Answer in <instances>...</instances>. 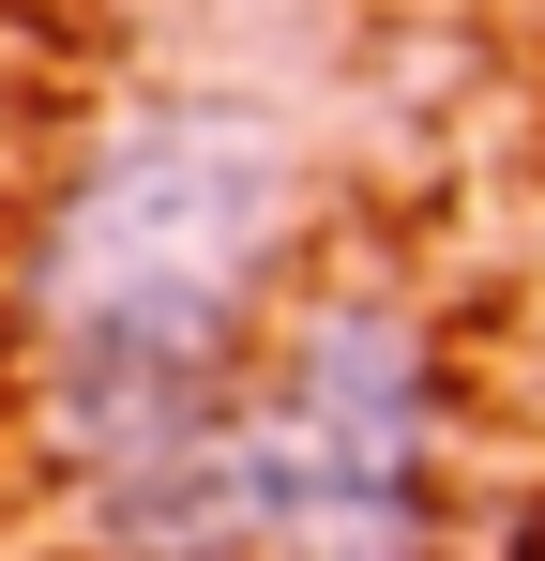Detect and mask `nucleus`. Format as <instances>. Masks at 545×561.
Returning a JSON list of instances; mask_svg holds the SVG:
<instances>
[{"instance_id": "f257e3e1", "label": "nucleus", "mask_w": 545, "mask_h": 561, "mask_svg": "<svg viewBox=\"0 0 545 561\" xmlns=\"http://www.w3.org/2000/svg\"><path fill=\"white\" fill-rule=\"evenodd\" d=\"M243 561H454L469 365L425 274L318 243L243 365Z\"/></svg>"}]
</instances>
